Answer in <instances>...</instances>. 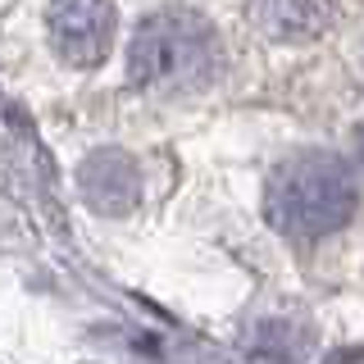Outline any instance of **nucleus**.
<instances>
[{
    "label": "nucleus",
    "instance_id": "f03ea898",
    "mask_svg": "<svg viewBox=\"0 0 364 364\" xmlns=\"http://www.w3.org/2000/svg\"><path fill=\"white\" fill-rule=\"evenodd\" d=\"M223 68L219 32L191 9H155L128 41V82L151 96H191Z\"/></svg>",
    "mask_w": 364,
    "mask_h": 364
},
{
    "label": "nucleus",
    "instance_id": "7ed1b4c3",
    "mask_svg": "<svg viewBox=\"0 0 364 364\" xmlns=\"http://www.w3.org/2000/svg\"><path fill=\"white\" fill-rule=\"evenodd\" d=\"M114 28H119V9L109 0H50L46 5V37L68 68L105 64Z\"/></svg>",
    "mask_w": 364,
    "mask_h": 364
},
{
    "label": "nucleus",
    "instance_id": "f257e3e1",
    "mask_svg": "<svg viewBox=\"0 0 364 364\" xmlns=\"http://www.w3.org/2000/svg\"><path fill=\"white\" fill-rule=\"evenodd\" d=\"M360 210V187L350 164L333 151L287 155L264 182V219L291 242H318L341 232Z\"/></svg>",
    "mask_w": 364,
    "mask_h": 364
},
{
    "label": "nucleus",
    "instance_id": "20e7f679",
    "mask_svg": "<svg viewBox=\"0 0 364 364\" xmlns=\"http://www.w3.org/2000/svg\"><path fill=\"white\" fill-rule=\"evenodd\" d=\"M246 18L259 37H269L278 46H301L328 32L333 0H250Z\"/></svg>",
    "mask_w": 364,
    "mask_h": 364
},
{
    "label": "nucleus",
    "instance_id": "0eeeda50",
    "mask_svg": "<svg viewBox=\"0 0 364 364\" xmlns=\"http://www.w3.org/2000/svg\"><path fill=\"white\" fill-rule=\"evenodd\" d=\"M360 164H364V128H360Z\"/></svg>",
    "mask_w": 364,
    "mask_h": 364
},
{
    "label": "nucleus",
    "instance_id": "423d86ee",
    "mask_svg": "<svg viewBox=\"0 0 364 364\" xmlns=\"http://www.w3.org/2000/svg\"><path fill=\"white\" fill-rule=\"evenodd\" d=\"M310 328L291 314H264L250 323L246 333V355L259 360V364H291L310 350Z\"/></svg>",
    "mask_w": 364,
    "mask_h": 364
},
{
    "label": "nucleus",
    "instance_id": "39448f33",
    "mask_svg": "<svg viewBox=\"0 0 364 364\" xmlns=\"http://www.w3.org/2000/svg\"><path fill=\"white\" fill-rule=\"evenodd\" d=\"M77 182H82V196L96 205L100 214H128L136 205V196H141V168L123 151L87 155L82 168H77Z\"/></svg>",
    "mask_w": 364,
    "mask_h": 364
}]
</instances>
